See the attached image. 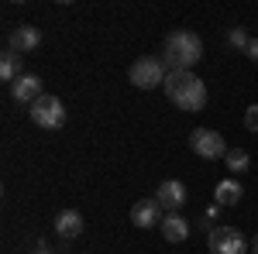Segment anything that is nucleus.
<instances>
[{
  "mask_svg": "<svg viewBox=\"0 0 258 254\" xmlns=\"http://www.w3.org/2000/svg\"><path fill=\"white\" fill-rule=\"evenodd\" d=\"M159 59L165 62L169 72H193V65L203 59V41H200V35L186 31V28L182 31H172L165 38V45H162Z\"/></svg>",
  "mask_w": 258,
  "mask_h": 254,
  "instance_id": "obj_1",
  "label": "nucleus"
},
{
  "mask_svg": "<svg viewBox=\"0 0 258 254\" xmlns=\"http://www.w3.org/2000/svg\"><path fill=\"white\" fill-rule=\"evenodd\" d=\"M244 127H248V131H258V103L244 110Z\"/></svg>",
  "mask_w": 258,
  "mask_h": 254,
  "instance_id": "obj_17",
  "label": "nucleus"
},
{
  "mask_svg": "<svg viewBox=\"0 0 258 254\" xmlns=\"http://www.w3.org/2000/svg\"><path fill=\"white\" fill-rule=\"evenodd\" d=\"M55 234H59L62 240L80 237V234H83V216L76 213V210H62V213L55 216Z\"/></svg>",
  "mask_w": 258,
  "mask_h": 254,
  "instance_id": "obj_12",
  "label": "nucleus"
},
{
  "mask_svg": "<svg viewBox=\"0 0 258 254\" xmlns=\"http://www.w3.org/2000/svg\"><path fill=\"white\" fill-rule=\"evenodd\" d=\"M241 196H244L241 182L224 179V182H217V189H214V203H217V206H234V203H241Z\"/></svg>",
  "mask_w": 258,
  "mask_h": 254,
  "instance_id": "obj_13",
  "label": "nucleus"
},
{
  "mask_svg": "<svg viewBox=\"0 0 258 254\" xmlns=\"http://www.w3.org/2000/svg\"><path fill=\"white\" fill-rule=\"evenodd\" d=\"M28 114H31V120H35L38 127H45V131H59L62 124H66V107H62V100L52 97V93H45L41 100H35Z\"/></svg>",
  "mask_w": 258,
  "mask_h": 254,
  "instance_id": "obj_4",
  "label": "nucleus"
},
{
  "mask_svg": "<svg viewBox=\"0 0 258 254\" xmlns=\"http://www.w3.org/2000/svg\"><path fill=\"white\" fill-rule=\"evenodd\" d=\"M159 227H162V237L169 244H179V240L189 237V223H186V216H179V213H165Z\"/></svg>",
  "mask_w": 258,
  "mask_h": 254,
  "instance_id": "obj_11",
  "label": "nucleus"
},
{
  "mask_svg": "<svg viewBox=\"0 0 258 254\" xmlns=\"http://www.w3.org/2000/svg\"><path fill=\"white\" fill-rule=\"evenodd\" d=\"M227 41H231L234 48H241V52H244L251 38H248V31H244V28H231V35H227Z\"/></svg>",
  "mask_w": 258,
  "mask_h": 254,
  "instance_id": "obj_16",
  "label": "nucleus"
},
{
  "mask_svg": "<svg viewBox=\"0 0 258 254\" xmlns=\"http://www.w3.org/2000/svg\"><path fill=\"white\" fill-rule=\"evenodd\" d=\"M7 45H11V52H18V55L35 52V48L41 45V31H38V28H31V24H18V28L11 31Z\"/></svg>",
  "mask_w": 258,
  "mask_h": 254,
  "instance_id": "obj_10",
  "label": "nucleus"
},
{
  "mask_svg": "<svg viewBox=\"0 0 258 254\" xmlns=\"http://www.w3.org/2000/svg\"><path fill=\"white\" fill-rule=\"evenodd\" d=\"M21 59H24V55L11 52V48L4 52V59H0V79H4V82H11V86H14V82L24 76V72H21Z\"/></svg>",
  "mask_w": 258,
  "mask_h": 254,
  "instance_id": "obj_14",
  "label": "nucleus"
},
{
  "mask_svg": "<svg viewBox=\"0 0 258 254\" xmlns=\"http://www.w3.org/2000/svg\"><path fill=\"white\" fill-rule=\"evenodd\" d=\"M35 254H52V251H48V247H45V244H38V251H35Z\"/></svg>",
  "mask_w": 258,
  "mask_h": 254,
  "instance_id": "obj_20",
  "label": "nucleus"
},
{
  "mask_svg": "<svg viewBox=\"0 0 258 254\" xmlns=\"http://www.w3.org/2000/svg\"><path fill=\"white\" fill-rule=\"evenodd\" d=\"M217 216H220V206H217V203H214V206H207V220H217Z\"/></svg>",
  "mask_w": 258,
  "mask_h": 254,
  "instance_id": "obj_19",
  "label": "nucleus"
},
{
  "mask_svg": "<svg viewBox=\"0 0 258 254\" xmlns=\"http://www.w3.org/2000/svg\"><path fill=\"white\" fill-rule=\"evenodd\" d=\"M210 254H241L244 251V237L238 227H214L210 234Z\"/></svg>",
  "mask_w": 258,
  "mask_h": 254,
  "instance_id": "obj_6",
  "label": "nucleus"
},
{
  "mask_svg": "<svg viewBox=\"0 0 258 254\" xmlns=\"http://www.w3.org/2000/svg\"><path fill=\"white\" fill-rule=\"evenodd\" d=\"M251 251H255V254H258V237H255V240H251Z\"/></svg>",
  "mask_w": 258,
  "mask_h": 254,
  "instance_id": "obj_21",
  "label": "nucleus"
},
{
  "mask_svg": "<svg viewBox=\"0 0 258 254\" xmlns=\"http://www.w3.org/2000/svg\"><path fill=\"white\" fill-rule=\"evenodd\" d=\"M11 93H14V100L18 103H35V100H41L45 97V86H41V76H35V72H24V76L11 86Z\"/></svg>",
  "mask_w": 258,
  "mask_h": 254,
  "instance_id": "obj_9",
  "label": "nucleus"
},
{
  "mask_svg": "<svg viewBox=\"0 0 258 254\" xmlns=\"http://www.w3.org/2000/svg\"><path fill=\"white\" fill-rule=\"evenodd\" d=\"M165 97L176 103L179 110H186V114H197L207 107V86H203V79L193 76V72H169L165 76Z\"/></svg>",
  "mask_w": 258,
  "mask_h": 254,
  "instance_id": "obj_2",
  "label": "nucleus"
},
{
  "mask_svg": "<svg viewBox=\"0 0 258 254\" xmlns=\"http://www.w3.org/2000/svg\"><path fill=\"white\" fill-rule=\"evenodd\" d=\"M189 148H193V155L200 158H224L231 148H227V141L217 134V131H210V127H197L193 134H189Z\"/></svg>",
  "mask_w": 258,
  "mask_h": 254,
  "instance_id": "obj_5",
  "label": "nucleus"
},
{
  "mask_svg": "<svg viewBox=\"0 0 258 254\" xmlns=\"http://www.w3.org/2000/svg\"><path fill=\"white\" fill-rule=\"evenodd\" d=\"M244 55H248L251 62H258V38H251V41H248V48H244Z\"/></svg>",
  "mask_w": 258,
  "mask_h": 254,
  "instance_id": "obj_18",
  "label": "nucleus"
},
{
  "mask_svg": "<svg viewBox=\"0 0 258 254\" xmlns=\"http://www.w3.org/2000/svg\"><path fill=\"white\" fill-rule=\"evenodd\" d=\"M224 161H227V168H231V172H244L251 158H248V151H241V148H231V151L224 155Z\"/></svg>",
  "mask_w": 258,
  "mask_h": 254,
  "instance_id": "obj_15",
  "label": "nucleus"
},
{
  "mask_svg": "<svg viewBox=\"0 0 258 254\" xmlns=\"http://www.w3.org/2000/svg\"><path fill=\"white\" fill-rule=\"evenodd\" d=\"M155 199H159V206L165 210V213H179V206L186 203V186L176 182V179H165V182H159Z\"/></svg>",
  "mask_w": 258,
  "mask_h": 254,
  "instance_id": "obj_8",
  "label": "nucleus"
},
{
  "mask_svg": "<svg viewBox=\"0 0 258 254\" xmlns=\"http://www.w3.org/2000/svg\"><path fill=\"white\" fill-rule=\"evenodd\" d=\"M127 76H131V82H135L138 90H159V86H165L169 69H165V62L155 59V55H141L138 62H131Z\"/></svg>",
  "mask_w": 258,
  "mask_h": 254,
  "instance_id": "obj_3",
  "label": "nucleus"
},
{
  "mask_svg": "<svg viewBox=\"0 0 258 254\" xmlns=\"http://www.w3.org/2000/svg\"><path fill=\"white\" fill-rule=\"evenodd\" d=\"M162 216H165V210L159 206V199H155V196H152V199H138V203L131 206V223L141 227V230H148V227L162 223Z\"/></svg>",
  "mask_w": 258,
  "mask_h": 254,
  "instance_id": "obj_7",
  "label": "nucleus"
}]
</instances>
